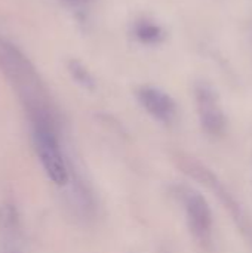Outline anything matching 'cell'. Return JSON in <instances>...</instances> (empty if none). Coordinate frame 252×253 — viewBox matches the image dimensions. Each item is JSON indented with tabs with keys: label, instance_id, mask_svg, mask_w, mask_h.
Listing matches in <instances>:
<instances>
[{
	"label": "cell",
	"instance_id": "obj_1",
	"mask_svg": "<svg viewBox=\"0 0 252 253\" xmlns=\"http://www.w3.org/2000/svg\"><path fill=\"white\" fill-rule=\"evenodd\" d=\"M0 68L7 76L10 83L15 86V89L19 92L30 116L52 111L48 105L42 80L33 64L25 58V55L21 50H18L10 42H7L1 36Z\"/></svg>",
	"mask_w": 252,
	"mask_h": 253
},
{
	"label": "cell",
	"instance_id": "obj_2",
	"mask_svg": "<svg viewBox=\"0 0 252 253\" xmlns=\"http://www.w3.org/2000/svg\"><path fill=\"white\" fill-rule=\"evenodd\" d=\"M33 139L48 178L56 185H64L68 181V169L58 144L55 125L33 123Z\"/></svg>",
	"mask_w": 252,
	"mask_h": 253
},
{
	"label": "cell",
	"instance_id": "obj_3",
	"mask_svg": "<svg viewBox=\"0 0 252 253\" xmlns=\"http://www.w3.org/2000/svg\"><path fill=\"white\" fill-rule=\"evenodd\" d=\"M196 104L198 114L201 119L202 127L209 135H221L226 127V117L220 105L218 96L214 89L205 83L198 84L196 87Z\"/></svg>",
	"mask_w": 252,
	"mask_h": 253
},
{
	"label": "cell",
	"instance_id": "obj_4",
	"mask_svg": "<svg viewBox=\"0 0 252 253\" xmlns=\"http://www.w3.org/2000/svg\"><path fill=\"white\" fill-rule=\"evenodd\" d=\"M184 208L187 213V221L195 237L206 245L212 234V213L205 197L196 191H187L184 196Z\"/></svg>",
	"mask_w": 252,
	"mask_h": 253
},
{
	"label": "cell",
	"instance_id": "obj_5",
	"mask_svg": "<svg viewBox=\"0 0 252 253\" xmlns=\"http://www.w3.org/2000/svg\"><path fill=\"white\" fill-rule=\"evenodd\" d=\"M138 101L150 116L162 123H172L177 117L174 99L157 87H143L138 90Z\"/></svg>",
	"mask_w": 252,
	"mask_h": 253
},
{
	"label": "cell",
	"instance_id": "obj_6",
	"mask_svg": "<svg viewBox=\"0 0 252 253\" xmlns=\"http://www.w3.org/2000/svg\"><path fill=\"white\" fill-rule=\"evenodd\" d=\"M137 36L144 42H159L162 39V30L150 22H141L137 27Z\"/></svg>",
	"mask_w": 252,
	"mask_h": 253
},
{
	"label": "cell",
	"instance_id": "obj_7",
	"mask_svg": "<svg viewBox=\"0 0 252 253\" xmlns=\"http://www.w3.org/2000/svg\"><path fill=\"white\" fill-rule=\"evenodd\" d=\"M70 70H71L73 76L76 77V80H79L80 83H83L86 86H91L92 84V79H91L89 73L79 62H76V61L70 62Z\"/></svg>",
	"mask_w": 252,
	"mask_h": 253
}]
</instances>
